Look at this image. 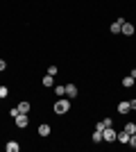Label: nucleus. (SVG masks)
<instances>
[{"mask_svg": "<svg viewBox=\"0 0 136 152\" xmlns=\"http://www.w3.org/2000/svg\"><path fill=\"white\" fill-rule=\"evenodd\" d=\"M71 109V102H68V98H59L57 102H55V114H66Z\"/></svg>", "mask_w": 136, "mask_h": 152, "instance_id": "obj_1", "label": "nucleus"}, {"mask_svg": "<svg viewBox=\"0 0 136 152\" xmlns=\"http://www.w3.org/2000/svg\"><path fill=\"white\" fill-rule=\"evenodd\" d=\"M129 111H132V104H129V102H118V114H129Z\"/></svg>", "mask_w": 136, "mask_h": 152, "instance_id": "obj_5", "label": "nucleus"}, {"mask_svg": "<svg viewBox=\"0 0 136 152\" xmlns=\"http://www.w3.org/2000/svg\"><path fill=\"white\" fill-rule=\"evenodd\" d=\"M120 32H123L125 37H132V34H134V25H132V23H127V20H125L123 25H120Z\"/></svg>", "mask_w": 136, "mask_h": 152, "instance_id": "obj_4", "label": "nucleus"}, {"mask_svg": "<svg viewBox=\"0 0 136 152\" xmlns=\"http://www.w3.org/2000/svg\"><path fill=\"white\" fill-rule=\"evenodd\" d=\"M5 150H7V152H18V150H20V145L16 143V141H9V143L5 145Z\"/></svg>", "mask_w": 136, "mask_h": 152, "instance_id": "obj_8", "label": "nucleus"}, {"mask_svg": "<svg viewBox=\"0 0 136 152\" xmlns=\"http://www.w3.org/2000/svg\"><path fill=\"white\" fill-rule=\"evenodd\" d=\"M14 121H16L18 129H25V127H27V114H18L16 118H14Z\"/></svg>", "mask_w": 136, "mask_h": 152, "instance_id": "obj_3", "label": "nucleus"}, {"mask_svg": "<svg viewBox=\"0 0 136 152\" xmlns=\"http://www.w3.org/2000/svg\"><path fill=\"white\" fill-rule=\"evenodd\" d=\"M18 114H20V111H18V107H16V109H14V107L9 109V116H12V118H16V116H18Z\"/></svg>", "mask_w": 136, "mask_h": 152, "instance_id": "obj_18", "label": "nucleus"}, {"mask_svg": "<svg viewBox=\"0 0 136 152\" xmlns=\"http://www.w3.org/2000/svg\"><path fill=\"white\" fill-rule=\"evenodd\" d=\"M91 139H93V143H102V132H97V129H95Z\"/></svg>", "mask_w": 136, "mask_h": 152, "instance_id": "obj_14", "label": "nucleus"}, {"mask_svg": "<svg viewBox=\"0 0 136 152\" xmlns=\"http://www.w3.org/2000/svg\"><path fill=\"white\" fill-rule=\"evenodd\" d=\"M43 86H48V89H50V86H55V75H45V77H43Z\"/></svg>", "mask_w": 136, "mask_h": 152, "instance_id": "obj_11", "label": "nucleus"}, {"mask_svg": "<svg viewBox=\"0 0 136 152\" xmlns=\"http://www.w3.org/2000/svg\"><path fill=\"white\" fill-rule=\"evenodd\" d=\"M116 141H120V143H123V145H125V143H129V134H127V132H125V129H123V132H120V134H118V136H116Z\"/></svg>", "mask_w": 136, "mask_h": 152, "instance_id": "obj_10", "label": "nucleus"}, {"mask_svg": "<svg viewBox=\"0 0 136 152\" xmlns=\"http://www.w3.org/2000/svg\"><path fill=\"white\" fill-rule=\"evenodd\" d=\"M102 123H104V127H111V125H113V121H111V118H104Z\"/></svg>", "mask_w": 136, "mask_h": 152, "instance_id": "obj_21", "label": "nucleus"}, {"mask_svg": "<svg viewBox=\"0 0 136 152\" xmlns=\"http://www.w3.org/2000/svg\"><path fill=\"white\" fill-rule=\"evenodd\" d=\"M18 111H20V114H30V111H32V104H30L27 100H23L18 104Z\"/></svg>", "mask_w": 136, "mask_h": 152, "instance_id": "obj_6", "label": "nucleus"}, {"mask_svg": "<svg viewBox=\"0 0 136 152\" xmlns=\"http://www.w3.org/2000/svg\"><path fill=\"white\" fill-rule=\"evenodd\" d=\"M109 30H111V34H120V23H118V20H116V23H111Z\"/></svg>", "mask_w": 136, "mask_h": 152, "instance_id": "obj_15", "label": "nucleus"}, {"mask_svg": "<svg viewBox=\"0 0 136 152\" xmlns=\"http://www.w3.org/2000/svg\"><path fill=\"white\" fill-rule=\"evenodd\" d=\"M116 129H113V127H104L102 129V141L104 143H113V141H116Z\"/></svg>", "mask_w": 136, "mask_h": 152, "instance_id": "obj_2", "label": "nucleus"}, {"mask_svg": "<svg viewBox=\"0 0 136 152\" xmlns=\"http://www.w3.org/2000/svg\"><path fill=\"white\" fill-rule=\"evenodd\" d=\"M59 70H57V66H50V68H48V75H57Z\"/></svg>", "mask_w": 136, "mask_h": 152, "instance_id": "obj_20", "label": "nucleus"}, {"mask_svg": "<svg viewBox=\"0 0 136 152\" xmlns=\"http://www.w3.org/2000/svg\"><path fill=\"white\" fill-rule=\"evenodd\" d=\"M129 75H132V77L136 80V68H132V70H129Z\"/></svg>", "mask_w": 136, "mask_h": 152, "instance_id": "obj_24", "label": "nucleus"}, {"mask_svg": "<svg viewBox=\"0 0 136 152\" xmlns=\"http://www.w3.org/2000/svg\"><path fill=\"white\" fill-rule=\"evenodd\" d=\"M129 104H132V109L136 111V98H134V100H129Z\"/></svg>", "mask_w": 136, "mask_h": 152, "instance_id": "obj_23", "label": "nucleus"}, {"mask_svg": "<svg viewBox=\"0 0 136 152\" xmlns=\"http://www.w3.org/2000/svg\"><path fill=\"white\" fill-rule=\"evenodd\" d=\"M55 93H57L59 98H64L66 95V86H55Z\"/></svg>", "mask_w": 136, "mask_h": 152, "instance_id": "obj_16", "label": "nucleus"}, {"mask_svg": "<svg viewBox=\"0 0 136 152\" xmlns=\"http://www.w3.org/2000/svg\"><path fill=\"white\" fill-rule=\"evenodd\" d=\"M7 68V61H5V59H0V70H5Z\"/></svg>", "mask_w": 136, "mask_h": 152, "instance_id": "obj_22", "label": "nucleus"}, {"mask_svg": "<svg viewBox=\"0 0 136 152\" xmlns=\"http://www.w3.org/2000/svg\"><path fill=\"white\" fill-rule=\"evenodd\" d=\"M77 93H79V91H77L75 84H68V86H66V95H68V98H75Z\"/></svg>", "mask_w": 136, "mask_h": 152, "instance_id": "obj_7", "label": "nucleus"}, {"mask_svg": "<svg viewBox=\"0 0 136 152\" xmlns=\"http://www.w3.org/2000/svg\"><path fill=\"white\" fill-rule=\"evenodd\" d=\"M134 82H136V80H134V77H132V75L123 77V86H127V89H129V86H134Z\"/></svg>", "mask_w": 136, "mask_h": 152, "instance_id": "obj_12", "label": "nucleus"}, {"mask_svg": "<svg viewBox=\"0 0 136 152\" xmlns=\"http://www.w3.org/2000/svg\"><path fill=\"white\" fill-rule=\"evenodd\" d=\"M123 129H125V132H127V134H129V136H132V134L136 132V123H127V125H125Z\"/></svg>", "mask_w": 136, "mask_h": 152, "instance_id": "obj_13", "label": "nucleus"}, {"mask_svg": "<svg viewBox=\"0 0 136 152\" xmlns=\"http://www.w3.org/2000/svg\"><path fill=\"white\" fill-rule=\"evenodd\" d=\"M7 95H9V89H7V86H0V100L7 98Z\"/></svg>", "mask_w": 136, "mask_h": 152, "instance_id": "obj_17", "label": "nucleus"}, {"mask_svg": "<svg viewBox=\"0 0 136 152\" xmlns=\"http://www.w3.org/2000/svg\"><path fill=\"white\" fill-rule=\"evenodd\" d=\"M39 136H43V139H45V136H50V125H45V123L39 125Z\"/></svg>", "mask_w": 136, "mask_h": 152, "instance_id": "obj_9", "label": "nucleus"}, {"mask_svg": "<svg viewBox=\"0 0 136 152\" xmlns=\"http://www.w3.org/2000/svg\"><path fill=\"white\" fill-rule=\"evenodd\" d=\"M129 145H132V148H136V132L129 136Z\"/></svg>", "mask_w": 136, "mask_h": 152, "instance_id": "obj_19", "label": "nucleus"}]
</instances>
